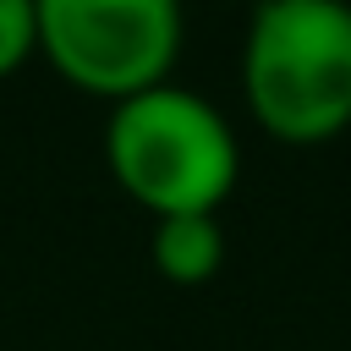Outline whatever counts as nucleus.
<instances>
[{
  "mask_svg": "<svg viewBox=\"0 0 351 351\" xmlns=\"http://www.w3.org/2000/svg\"><path fill=\"white\" fill-rule=\"evenodd\" d=\"M38 49V16L33 0H0V77L16 71Z\"/></svg>",
  "mask_w": 351,
  "mask_h": 351,
  "instance_id": "39448f33",
  "label": "nucleus"
},
{
  "mask_svg": "<svg viewBox=\"0 0 351 351\" xmlns=\"http://www.w3.org/2000/svg\"><path fill=\"white\" fill-rule=\"evenodd\" d=\"M104 159L126 197L159 214H219L236 192L241 148L219 104L181 82H154L110 104Z\"/></svg>",
  "mask_w": 351,
  "mask_h": 351,
  "instance_id": "f03ea898",
  "label": "nucleus"
},
{
  "mask_svg": "<svg viewBox=\"0 0 351 351\" xmlns=\"http://www.w3.org/2000/svg\"><path fill=\"white\" fill-rule=\"evenodd\" d=\"M49 66L99 99L170 82L181 55V0H33Z\"/></svg>",
  "mask_w": 351,
  "mask_h": 351,
  "instance_id": "7ed1b4c3",
  "label": "nucleus"
},
{
  "mask_svg": "<svg viewBox=\"0 0 351 351\" xmlns=\"http://www.w3.org/2000/svg\"><path fill=\"white\" fill-rule=\"evenodd\" d=\"M148 258L176 285H203L225 263V230L219 214H159L148 230Z\"/></svg>",
  "mask_w": 351,
  "mask_h": 351,
  "instance_id": "20e7f679",
  "label": "nucleus"
},
{
  "mask_svg": "<svg viewBox=\"0 0 351 351\" xmlns=\"http://www.w3.org/2000/svg\"><path fill=\"white\" fill-rule=\"evenodd\" d=\"M252 121L291 148L335 143L351 126V0H263L241 44Z\"/></svg>",
  "mask_w": 351,
  "mask_h": 351,
  "instance_id": "f257e3e1",
  "label": "nucleus"
},
{
  "mask_svg": "<svg viewBox=\"0 0 351 351\" xmlns=\"http://www.w3.org/2000/svg\"><path fill=\"white\" fill-rule=\"evenodd\" d=\"M247 5H263V0H247Z\"/></svg>",
  "mask_w": 351,
  "mask_h": 351,
  "instance_id": "423d86ee",
  "label": "nucleus"
}]
</instances>
